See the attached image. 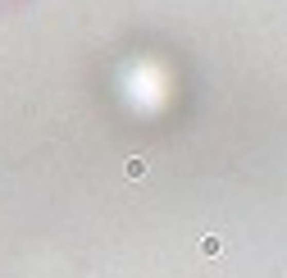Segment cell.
Here are the masks:
<instances>
[{
  "mask_svg": "<svg viewBox=\"0 0 287 278\" xmlns=\"http://www.w3.org/2000/svg\"><path fill=\"white\" fill-rule=\"evenodd\" d=\"M146 174V160H128V178H141Z\"/></svg>",
  "mask_w": 287,
  "mask_h": 278,
  "instance_id": "cell-1",
  "label": "cell"
}]
</instances>
